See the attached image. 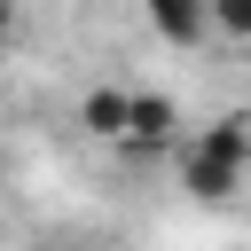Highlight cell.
Instances as JSON below:
<instances>
[{
    "label": "cell",
    "instance_id": "6da1fadb",
    "mask_svg": "<svg viewBox=\"0 0 251 251\" xmlns=\"http://www.w3.org/2000/svg\"><path fill=\"white\" fill-rule=\"evenodd\" d=\"M173 133H180V110H173V94L126 86V126H118V149H165Z\"/></svg>",
    "mask_w": 251,
    "mask_h": 251
},
{
    "label": "cell",
    "instance_id": "7a4b0ae2",
    "mask_svg": "<svg viewBox=\"0 0 251 251\" xmlns=\"http://www.w3.org/2000/svg\"><path fill=\"white\" fill-rule=\"evenodd\" d=\"M173 141H180V133H173ZM243 173H251V165H235V157H220V149H204V141H180V188H188V196L227 204V196L243 188Z\"/></svg>",
    "mask_w": 251,
    "mask_h": 251
},
{
    "label": "cell",
    "instance_id": "3957f363",
    "mask_svg": "<svg viewBox=\"0 0 251 251\" xmlns=\"http://www.w3.org/2000/svg\"><path fill=\"white\" fill-rule=\"evenodd\" d=\"M78 126H86L94 141H118V126H126V86H94V94L78 102Z\"/></svg>",
    "mask_w": 251,
    "mask_h": 251
},
{
    "label": "cell",
    "instance_id": "277c9868",
    "mask_svg": "<svg viewBox=\"0 0 251 251\" xmlns=\"http://www.w3.org/2000/svg\"><path fill=\"white\" fill-rule=\"evenodd\" d=\"M196 141H204V149H220V157H235V165H251V118H243V110H220Z\"/></svg>",
    "mask_w": 251,
    "mask_h": 251
},
{
    "label": "cell",
    "instance_id": "5b68a950",
    "mask_svg": "<svg viewBox=\"0 0 251 251\" xmlns=\"http://www.w3.org/2000/svg\"><path fill=\"white\" fill-rule=\"evenodd\" d=\"M204 16H212L227 39H251V0H204Z\"/></svg>",
    "mask_w": 251,
    "mask_h": 251
},
{
    "label": "cell",
    "instance_id": "8992f818",
    "mask_svg": "<svg viewBox=\"0 0 251 251\" xmlns=\"http://www.w3.org/2000/svg\"><path fill=\"white\" fill-rule=\"evenodd\" d=\"M16 39V0H0V47Z\"/></svg>",
    "mask_w": 251,
    "mask_h": 251
}]
</instances>
